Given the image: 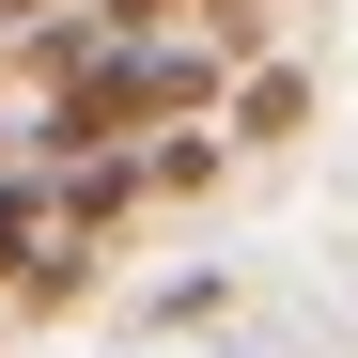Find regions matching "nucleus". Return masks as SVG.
I'll return each mask as SVG.
<instances>
[{
	"label": "nucleus",
	"mask_w": 358,
	"mask_h": 358,
	"mask_svg": "<svg viewBox=\"0 0 358 358\" xmlns=\"http://www.w3.org/2000/svg\"><path fill=\"white\" fill-rule=\"evenodd\" d=\"M296 109H312V78H280V63H265L250 94H234V125H250V141H280V125H296Z\"/></svg>",
	"instance_id": "1"
},
{
	"label": "nucleus",
	"mask_w": 358,
	"mask_h": 358,
	"mask_svg": "<svg viewBox=\"0 0 358 358\" xmlns=\"http://www.w3.org/2000/svg\"><path fill=\"white\" fill-rule=\"evenodd\" d=\"M31 234H47V203H31V187H0V280H16V250H31Z\"/></svg>",
	"instance_id": "2"
},
{
	"label": "nucleus",
	"mask_w": 358,
	"mask_h": 358,
	"mask_svg": "<svg viewBox=\"0 0 358 358\" xmlns=\"http://www.w3.org/2000/svg\"><path fill=\"white\" fill-rule=\"evenodd\" d=\"M171 0H94V47H125V31H156Z\"/></svg>",
	"instance_id": "3"
},
{
	"label": "nucleus",
	"mask_w": 358,
	"mask_h": 358,
	"mask_svg": "<svg viewBox=\"0 0 358 358\" xmlns=\"http://www.w3.org/2000/svg\"><path fill=\"white\" fill-rule=\"evenodd\" d=\"M250 16H265V0H218V31H250Z\"/></svg>",
	"instance_id": "4"
},
{
	"label": "nucleus",
	"mask_w": 358,
	"mask_h": 358,
	"mask_svg": "<svg viewBox=\"0 0 358 358\" xmlns=\"http://www.w3.org/2000/svg\"><path fill=\"white\" fill-rule=\"evenodd\" d=\"M0 16H31V0H0Z\"/></svg>",
	"instance_id": "5"
}]
</instances>
